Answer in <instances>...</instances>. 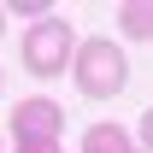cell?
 I'll return each instance as SVG.
<instances>
[{
  "mask_svg": "<svg viewBox=\"0 0 153 153\" xmlns=\"http://www.w3.org/2000/svg\"><path fill=\"white\" fill-rule=\"evenodd\" d=\"M124 82H130V65H124V47H112L106 36H88L76 47V88L88 100H112L124 94Z\"/></svg>",
  "mask_w": 153,
  "mask_h": 153,
  "instance_id": "cell-1",
  "label": "cell"
},
{
  "mask_svg": "<svg viewBox=\"0 0 153 153\" xmlns=\"http://www.w3.org/2000/svg\"><path fill=\"white\" fill-rule=\"evenodd\" d=\"M71 41H76L71 24L47 12L41 24H30V30H24V71L41 76V82H47V76H59L65 65H71Z\"/></svg>",
  "mask_w": 153,
  "mask_h": 153,
  "instance_id": "cell-2",
  "label": "cell"
},
{
  "mask_svg": "<svg viewBox=\"0 0 153 153\" xmlns=\"http://www.w3.org/2000/svg\"><path fill=\"white\" fill-rule=\"evenodd\" d=\"M12 135H18V141H59V135H65V112H59L53 100L30 94V100L12 106Z\"/></svg>",
  "mask_w": 153,
  "mask_h": 153,
  "instance_id": "cell-3",
  "label": "cell"
},
{
  "mask_svg": "<svg viewBox=\"0 0 153 153\" xmlns=\"http://www.w3.org/2000/svg\"><path fill=\"white\" fill-rule=\"evenodd\" d=\"M82 153H135V147H130V135H124V124H88Z\"/></svg>",
  "mask_w": 153,
  "mask_h": 153,
  "instance_id": "cell-4",
  "label": "cell"
},
{
  "mask_svg": "<svg viewBox=\"0 0 153 153\" xmlns=\"http://www.w3.org/2000/svg\"><path fill=\"white\" fill-rule=\"evenodd\" d=\"M118 24H124V36H135V41L153 47V0H130V6H118Z\"/></svg>",
  "mask_w": 153,
  "mask_h": 153,
  "instance_id": "cell-5",
  "label": "cell"
},
{
  "mask_svg": "<svg viewBox=\"0 0 153 153\" xmlns=\"http://www.w3.org/2000/svg\"><path fill=\"white\" fill-rule=\"evenodd\" d=\"M0 12H18V18H47V0H6V6H0Z\"/></svg>",
  "mask_w": 153,
  "mask_h": 153,
  "instance_id": "cell-6",
  "label": "cell"
},
{
  "mask_svg": "<svg viewBox=\"0 0 153 153\" xmlns=\"http://www.w3.org/2000/svg\"><path fill=\"white\" fill-rule=\"evenodd\" d=\"M18 153H59V141H18Z\"/></svg>",
  "mask_w": 153,
  "mask_h": 153,
  "instance_id": "cell-7",
  "label": "cell"
},
{
  "mask_svg": "<svg viewBox=\"0 0 153 153\" xmlns=\"http://www.w3.org/2000/svg\"><path fill=\"white\" fill-rule=\"evenodd\" d=\"M141 147L153 153V106H147V112H141Z\"/></svg>",
  "mask_w": 153,
  "mask_h": 153,
  "instance_id": "cell-8",
  "label": "cell"
},
{
  "mask_svg": "<svg viewBox=\"0 0 153 153\" xmlns=\"http://www.w3.org/2000/svg\"><path fill=\"white\" fill-rule=\"evenodd\" d=\"M0 30H6V12H0Z\"/></svg>",
  "mask_w": 153,
  "mask_h": 153,
  "instance_id": "cell-9",
  "label": "cell"
},
{
  "mask_svg": "<svg viewBox=\"0 0 153 153\" xmlns=\"http://www.w3.org/2000/svg\"><path fill=\"white\" fill-rule=\"evenodd\" d=\"M0 88H6V76H0Z\"/></svg>",
  "mask_w": 153,
  "mask_h": 153,
  "instance_id": "cell-10",
  "label": "cell"
}]
</instances>
